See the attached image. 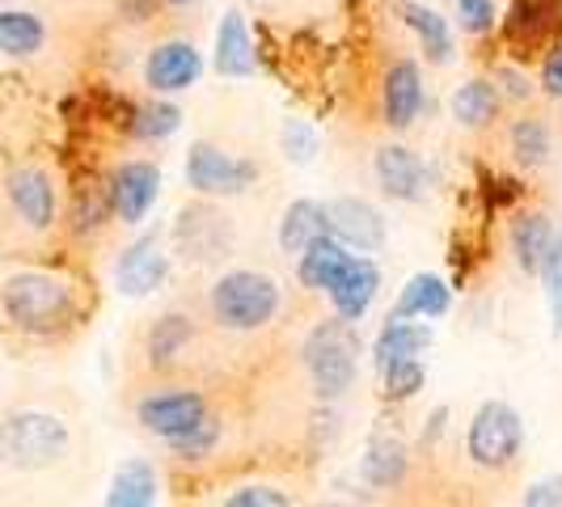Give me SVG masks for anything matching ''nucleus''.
Wrapping results in <instances>:
<instances>
[{
	"instance_id": "obj_1",
	"label": "nucleus",
	"mask_w": 562,
	"mask_h": 507,
	"mask_svg": "<svg viewBox=\"0 0 562 507\" xmlns=\"http://www.w3.org/2000/svg\"><path fill=\"white\" fill-rule=\"evenodd\" d=\"M0 313L30 338H56L81 317L77 283L56 271H13L0 283Z\"/></svg>"
},
{
	"instance_id": "obj_2",
	"label": "nucleus",
	"mask_w": 562,
	"mask_h": 507,
	"mask_svg": "<svg viewBox=\"0 0 562 507\" xmlns=\"http://www.w3.org/2000/svg\"><path fill=\"white\" fill-rule=\"evenodd\" d=\"M356 360H360V335H356V322L347 317H326L317 322L301 347V364L310 372L313 394L322 402H335L351 390L356 381Z\"/></svg>"
},
{
	"instance_id": "obj_3",
	"label": "nucleus",
	"mask_w": 562,
	"mask_h": 507,
	"mask_svg": "<svg viewBox=\"0 0 562 507\" xmlns=\"http://www.w3.org/2000/svg\"><path fill=\"white\" fill-rule=\"evenodd\" d=\"M280 283L262 271H225L207 292L212 322L233 335H254V330L271 326L280 313Z\"/></svg>"
},
{
	"instance_id": "obj_4",
	"label": "nucleus",
	"mask_w": 562,
	"mask_h": 507,
	"mask_svg": "<svg viewBox=\"0 0 562 507\" xmlns=\"http://www.w3.org/2000/svg\"><path fill=\"white\" fill-rule=\"evenodd\" d=\"M520 449H525L520 410L499 402V397L482 402L479 415L470 419V431H465V457H470V465L482 470V474H507V470H516Z\"/></svg>"
},
{
	"instance_id": "obj_5",
	"label": "nucleus",
	"mask_w": 562,
	"mask_h": 507,
	"mask_svg": "<svg viewBox=\"0 0 562 507\" xmlns=\"http://www.w3.org/2000/svg\"><path fill=\"white\" fill-rule=\"evenodd\" d=\"M68 452V427L43 410H18L0 422V461L13 470H52Z\"/></svg>"
},
{
	"instance_id": "obj_6",
	"label": "nucleus",
	"mask_w": 562,
	"mask_h": 507,
	"mask_svg": "<svg viewBox=\"0 0 562 507\" xmlns=\"http://www.w3.org/2000/svg\"><path fill=\"white\" fill-rule=\"evenodd\" d=\"M258 182V166L246 157H233L216 144L199 140L187 153V187L203 199H233L246 195Z\"/></svg>"
},
{
	"instance_id": "obj_7",
	"label": "nucleus",
	"mask_w": 562,
	"mask_h": 507,
	"mask_svg": "<svg viewBox=\"0 0 562 507\" xmlns=\"http://www.w3.org/2000/svg\"><path fill=\"white\" fill-rule=\"evenodd\" d=\"M161 195V169L153 161H123L106 178V203L119 225L136 228L153 212V203Z\"/></svg>"
},
{
	"instance_id": "obj_8",
	"label": "nucleus",
	"mask_w": 562,
	"mask_h": 507,
	"mask_svg": "<svg viewBox=\"0 0 562 507\" xmlns=\"http://www.w3.org/2000/svg\"><path fill=\"white\" fill-rule=\"evenodd\" d=\"M169 275V254L161 246V233H144L114 262V288L123 296H148Z\"/></svg>"
},
{
	"instance_id": "obj_9",
	"label": "nucleus",
	"mask_w": 562,
	"mask_h": 507,
	"mask_svg": "<svg viewBox=\"0 0 562 507\" xmlns=\"http://www.w3.org/2000/svg\"><path fill=\"white\" fill-rule=\"evenodd\" d=\"M326 216H330V237H338L347 250L376 254L385 246V237H390L385 216L368 199H356V195L330 199L326 203Z\"/></svg>"
},
{
	"instance_id": "obj_10",
	"label": "nucleus",
	"mask_w": 562,
	"mask_h": 507,
	"mask_svg": "<svg viewBox=\"0 0 562 507\" xmlns=\"http://www.w3.org/2000/svg\"><path fill=\"white\" fill-rule=\"evenodd\" d=\"M203 415H207V397L199 394V390H166V394L144 397L140 406H136L140 427L148 436H157V440L182 436V431L195 427Z\"/></svg>"
},
{
	"instance_id": "obj_11",
	"label": "nucleus",
	"mask_w": 562,
	"mask_h": 507,
	"mask_svg": "<svg viewBox=\"0 0 562 507\" xmlns=\"http://www.w3.org/2000/svg\"><path fill=\"white\" fill-rule=\"evenodd\" d=\"M4 195L9 207L18 212V221L30 228H52L56 225V187H52V173L43 166H18L4 178Z\"/></svg>"
},
{
	"instance_id": "obj_12",
	"label": "nucleus",
	"mask_w": 562,
	"mask_h": 507,
	"mask_svg": "<svg viewBox=\"0 0 562 507\" xmlns=\"http://www.w3.org/2000/svg\"><path fill=\"white\" fill-rule=\"evenodd\" d=\"M173 241H178V254L191 262H212V258H221L228 246V216H221L216 207H207V203H191V207H182V216H178V225H173Z\"/></svg>"
},
{
	"instance_id": "obj_13",
	"label": "nucleus",
	"mask_w": 562,
	"mask_h": 507,
	"mask_svg": "<svg viewBox=\"0 0 562 507\" xmlns=\"http://www.w3.org/2000/svg\"><path fill=\"white\" fill-rule=\"evenodd\" d=\"M372 173H376V187L397 203H419L427 195V166L406 144H381L372 157Z\"/></svg>"
},
{
	"instance_id": "obj_14",
	"label": "nucleus",
	"mask_w": 562,
	"mask_h": 507,
	"mask_svg": "<svg viewBox=\"0 0 562 507\" xmlns=\"http://www.w3.org/2000/svg\"><path fill=\"white\" fill-rule=\"evenodd\" d=\"M199 72H203V56L195 52V43H182V38L153 47L144 59V84L153 93H182L199 81Z\"/></svg>"
},
{
	"instance_id": "obj_15",
	"label": "nucleus",
	"mask_w": 562,
	"mask_h": 507,
	"mask_svg": "<svg viewBox=\"0 0 562 507\" xmlns=\"http://www.w3.org/2000/svg\"><path fill=\"white\" fill-rule=\"evenodd\" d=\"M376 288H381V267L368 254H347L342 271L330 283V305H335L338 317L360 322L376 301Z\"/></svg>"
},
{
	"instance_id": "obj_16",
	"label": "nucleus",
	"mask_w": 562,
	"mask_h": 507,
	"mask_svg": "<svg viewBox=\"0 0 562 507\" xmlns=\"http://www.w3.org/2000/svg\"><path fill=\"white\" fill-rule=\"evenodd\" d=\"M423 111V72L415 59H394L381 84V114L394 132H406Z\"/></svg>"
},
{
	"instance_id": "obj_17",
	"label": "nucleus",
	"mask_w": 562,
	"mask_h": 507,
	"mask_svg": "<svg viewBox=\"0 0 562 507\" xmlns=\"http://www.w3.org/2000/svg\"><path fill=\"white\" fill-rule=\"evenodd\" d=\"M449 111H452V119H457V127L482 132V127H491V123L499 119L504 93H499V84L491 81V77H474V81H465L452 93Z\"/></svg>"
},
{
	"instance_id": "obj_18",
	"label": "nucleus",
	"mask_w": 562,
	"mask_h": 507,
	"mask_svg": "<svg viewBox=\"0 0 562 507\" xmlns=\"http://www.w3.org/2000/svg\"><path fill=\"white\" fill-rule=\"evenodd\" d=\"M554 221H550V212H541V207H529V212H520L512 228H507V241H512V254H516V267L525 271V275H537V267H541V258L550 250V237H554Z\"/></svg>"
},
{
	"instance_id": "obj_19",
	"label": "nucleus",
	"mask_w": 562,
	"mask_h": 507,
	"mask_svg": "<svg viewBox=\"0 0 562 507\" xmlns=\"http://www.w3.org/2000/svg\"><path fill=\"white\" fill-rule=\"evenodd\" d=\"M431 347V330L423 326L419 317H385L381 335L372 342V364L376 372L394 360H411V356H423Z\"/></svg>"
},
{
	"instance_id": "obj_20",
	"label": "nucleus",
	"mask_w": 562,
	"mask_h": 507,
	"mask_svg": "<svg viewBox=\"0 0 562 507\" xmlns=\"http://www.w3.org/2000/svg\"><path fill=\"white\" fill-rule=\"evenodd\" d=\"M216 72L221 77H233V81H241V77H250L254 72V43H250V30H246V18L237 13V9H228L225 18H221V30H216Z\"/></svg>"
},
{
	"instance_id": "obj_21",
	"label": "nucleus",
	"mask_w": 562,
	"mask_h": 507,
	"mask_svg": "<svg viewBox=\"0 0 562 507\" xmlns=\"http://www.w3.org/2000/svg\"><path fill=\"white\" fill-rule=\"evenodd\" d=\"M326 233H330V216H326V203L322 199H292L283 207V221H280L283 254H301L317 237H326Z\"/></svg>"
},
{
	"instance_id": "obj_22",
	"label": "nucleus",
	"mask_w": 562,
	"mask_h": 507,
	"mask_svg": "<svg viewBox=\"0 0 562 507\" xmlns=\"http://www.w3.org/2000/svg\"><path fill=\"white\" fill-rule=\"evenodd\" d=\"M347 246L338 241V237H317L313 246H305V250L296 254V280H301V288H310V292H330V283H335V275L342 271V262H347Z\"/></svg>"
},
{
	"instance_id": "obj_23",
	"label": "nucleus",
	"mask_w": 562,
	"mask_h": 507,
	"mask_svg": "<svg viewBox=\"0 0 562 507\" xmlns=\"http://www.w3.org/2000/svg\"><path fill=\"white\" fill-rule=\"evenodd\" d=\"M397 13H402V22H406V26L415 30V38H419L427 64H449L452 59V30L436 9H427V4H419V0H397Z\"/></svg>"
},
{
	"instance_id": "obj_24",
	"label": "nucleus",
	"mask_w": 562,
	"mask_h": 507,
	"mask_svg": "<svg viewBox=\"0 0 562 507\" xmlns=\"http://www.w3.org/2000/svg\"><path fill=\"white\" fill-rule=\"evenodd\" d=\"M507 153L520 169H541L554 153V132L546 123V114H520L507 127Z\"/></svg>"
},
{
	"instance_id": "obj_25",
	"label": "nucleus",
	"mask_w": 562,
	"mask_h": 507,
	"mask_svg": "<svg viewBox=\"0 0 562 507\" xmlns=\"http://www.w3.org/2000/svg\"><path fill=\"white\" fill-rule=\"evenodd\" d=\"M452 309V288L440 275H415V280L402 288L397 305L390 309V317H419V322H431V317H445Z\"/></svg>"
},
{
	"instance_id": "obj_26",
	"label": "nucleus",
	"mask_w": 562,
	"mask_h": 507,
	"mask_svg": "<svg viewBox=\"0 0 562 507\" xmlns=\"http://www.w3.org/2000/svg\"><path fill=\"white\" fill-rule=\"evenodd\" d=\"M559 26V18L550 13V4L546 0H520L516 9H512V18H507V43L516 47V56H529L533 47L546 43V34Z\"/></svg>"
},
{
	"instance_id": "obj_27",
	"label": "nucleus",
	"mask_w": 562,
	"mask_h": 507,
	"mask_svg": "<svg viewBox=\"0 0 562 507\" xmlns=\"http://www.w3.org/2000/svg\"><path fill=\"white\" fill-rule=\"evenodd\" d=\"M157 495H161V486H157V470L136 457V461H127L119 474H114L111 491H106V504L111 507H148L157 504Z\"/></svg>"
},
{
	"instance_id": "obj_28",
	"label": "nucleus",
	"mask_w": 562,
	"mask_h": 507,
	"mask_svg": "<svg viewBox=\"0 0 562 507\" xmlns=\"http://www.w3.org/2000/svg\"><path fill=\"white\" fill-rule=\"evenodd\" d=\"M47 43V26L26 13V9H0V56L26 59L34 52H43Z\"/></svg>"
},
{
	"instance_id": "obj_29",
	"label": "nucleus",
	"mask_w": 562,
	"mask_h": 507,
	"mask_svg": "<svg viewBox=\"0 0 562 507\" xmlns=\"http://www.w3.org/2000/svg\"><path fill=\"white\" fill-rule=\"evenodd\" d=\"M178 127H182V111H178L173 102H166L161 93L148 98V102H140V106L132 111V119H127V136L140 144L166 140V136H173Z\"/></svg>"
},
{
	"instance_id": "obj_30",
	"label": "nucleus",
	"mask_w": 562,
	"mask_h": 507,
	"mask_svg": "<svg viewBox=\"0 0 562 507\" xmlns=\"http://www.w3.org/2000/svg\"><path fill=\"white\" fill-rule=\"evenodd\" d=\"M406 465H411L406 449H402L397 440H385V436H376V440L368 444V457H364V482H372L376 491L402 486V478H406Z\"/></svg>"
},
{
	"instance_id": "obj_31",
	"label": "nucleus",
	"mask_w": 562,
	"mask_h": 507,
	"mask_svg": "<svg viewBox=\"0 0 562 507\" xmlns=\"http://www.w3.org/2000/svg\"><path fill=\"white\" fill-rule=\"evenodd\" d=\"M423 385H427V368H423L419 356L394 360V364L381 368V397H385V402H411Z\"/></svg>"
},
{
	"instance_id": "obj_32",
	"label": "nucleus",
	"mask_w": 562,
	"mask_h": 507,
	"mask_svg": "<svg viewBox=\"0 0 562 507\" xmlns=\"http://www.w3.org/2000/svg\"><path fill=\"white\" fill-rule=\"evenodd\" d=\"M166 444L178 461H203V457H212V449L221 444V419L207 410L195 427H187L182 436H173V440H166Z\"/></svg>"
},
{
	"instance_id": "obj_33",
	"label": "nucleus",
	"mask_w": 562,
	"mask_h": 507,
	"mask_svg": "<svg viewBox=\"0 0 562 507\" xmlns=\"http://www.w3.org/2000/svg\"><path fill=\"white\" fill-rule=\"evenodd\" d=\"M187 342H191V317L166 313V317L153 326V335H148V356H153V364H169L173 356H182Z\"/></svg>"
},
{
	"instance_id": "obj_34",
	"label": "nucleus",
	"mask_w": 562,
	"mask_h": 507,
	"mask_svg": "<svg viewBox=\"0 0 562 507\" xmlns=\"http://www.w3.org/2000/svg\"><path fill=\"white\" fill-rule=\"evenodd\" d=\"M537 275L546 283V301H550V313H554V335H562V225L554 228L550 237V250L541 258Z\"/></svg>"
},
{
	"instance_id": "obj_35",
	"label": "nucleus",
	"mask_w": 562,
	"mask_h": 507,
	"mask_svg": "<svg viewBox=\"0 0 562 507\" xmlns=\"http://www.w3.org/2000/svg\"><path fill=\"white\" fill-rule=\"evenodd\" d=\"M280 144L283 153H288V161H296V166H310L313 157H317V132L305 119H288L280 132Z\"/></svg>"
},
{
	"instance_id": "obj_36",
	"label": "nucleus",
	"mask_w": 562,
	"mask_h": 507,
	"mask_svg": "<svg viewBox=\"0 0 562 507\" xmlns=\"http://www.w3.org/2000/svg\"><path fill=\"white\" fill-rule=\"evenodd\" d=\"M228 507H283L292 504V495H283L276 486H262V482H250V486H237L225 495Z\"/></svg>"
},
{
	"instance_id": "obj_37",
	"label": "nucleus",
	"mask_w": 562,
	"mask_h": 507,
	"mask_svg": "<svg viewBox=\"0 0 562 507\" xmlns=\"http://www.w3.org/2000/svg\"><path fill=\"white\" fill-rule=\"evenodd\" d=\"M457 22L465 34H491L495 30V0H457Z\"/></svg>"
},
{
	"instance_id": "obj_38",
	"label": "nucleus",
	"mask_w": 562,
	"mask_h": 507,
	"mask_svg": "<svg viewBox=\"0 0 562 507\" xmlns=\"http://www.w3.org/2000/svg\"><path fill=\"white\" fill-rule=\"evenodd\" d=\"M491 81L499 84V93L512 98V102H529V98H533V89H537L520 64H495V77H491Z\"/></svg>"
},
{
	"instance_id": "obj_39",
	"label": "nucleus",
	"mask_w": 562,
	"mask_h": 507,
	"mask_svg": "<svg viewBox=\"0 0 562 507\" xmlns=\"http://www.w3.org/2000/svg\"><path fill=\"white\" fill-rule=\"evenodd\" d=\"M537 84H541V93H546V98H554V102H562V43H554V47L546 52V59H541V77H537Z\"/></svg>"
},
{
	"instance_id": "obj_40",
	"label": "nucleus",
	"mask_w": 562,
	"mask_h": 507,
	"mask_svg": "<svg viewBox=\"0 0 562 507\" xmlns=\"http://www.w3.org/2000/svg\"><path fill=\"white\" fill-rule=\"evenodd\" d=\"M520 504L525 507H559L562 504V478L533 482V486L520 495Z\"/></svg>"
},
{
	"instance_id": "obj_41",
	"label": "nucleus",
	"mask_w": 562,
	"mask_h": 507,
	"mask_svg": "<svg viewBox=\"0 0 562 507\" xmlns=\"http://www.w3.org/2000/svg\"><path fill=\"white\" fill-rule=\"evenodd\" d=\"M166 4H195V0H166Z\"/></svg>"
}]
</instances>
